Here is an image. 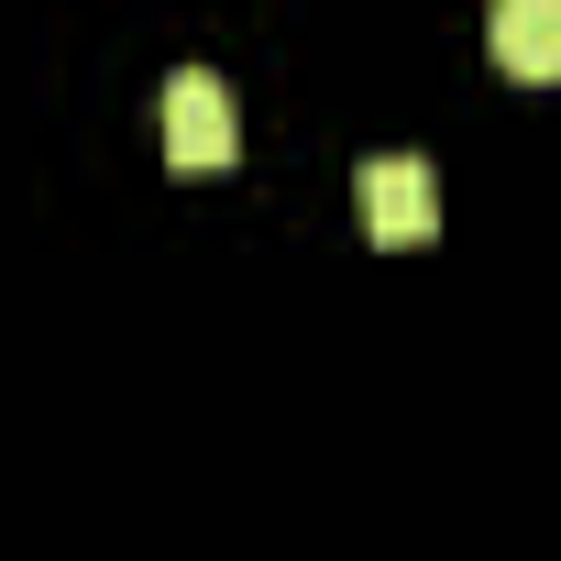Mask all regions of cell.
I'll use <instances>...</instances> for the list:
<instances>
[{
	"label": "cell",
	"mask_w": 561,
	"mask_h": 561,
	"mask_svg": "<svg viewBox=\"0 0 561 561\" xmlns=\"http://www.w3.org/2000/svg\"><path fill=\"white\" fill-rule=\"evenodd\" d=\"M484 56H495L506 78L550 89V78H561V0H495V12H484Z\"/></svg>",
	"instance_id": "3"
},
{
	"label": "cell",
	"mask_w": 561,
	"mask_h": 561,
	"mask_svg": "<svg viewBox=\"0 0 561 561\" xmlns=\"http://www.w3.org/2000/svg\"><path fill=\"white\" fill-rule=\"evenodd\" d=\"M231 154H242L231 89H220L209 67H176V78H165V165H176V176H220Z\"/></svg>",
	"instance_id": "1"
},
{
	"label": "cell",
	"mask_w": 561,
	"mask_h": 561,
	"mask_svg": "<svg viewBox=\"0 0 561 561\" xmlns=\"http://www.w3.org/2000/svg\"><path fill=\"white\" fill-rule=\"evenodd\" d=\"M364 231H375L386 253L440 242V176H430L419 154H375V165H364Z\"/></svg>",
	"instance_id": "2"
}]
</instances>
